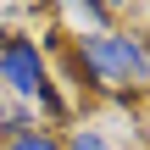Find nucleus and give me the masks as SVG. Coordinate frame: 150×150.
I'll list each match as a JSON object with an SVG mask.
<instances>
[{"instance_id": "2", "label": "nucleus", "mask_w": 150, "mask_h": 150, "mask_svg": "<svg viewBox=\"0 0 150 150\" xmlns=\"http://www.w3.org/2000/svg\"><path fill=\"white\" fill-rule=\"evenodd\" d=\"M0 83L22 106H39L45 117H67V100L50 78V56L39 50V39H28L17 28H0Z\"/></svg>"}, {"instance_id": "4", "label": "nucleus", "mask_w": 150, "mask_h": 150, "mask_svg": "<svg viewBox=\"0 0 150 150\" xmlns=\"http://www.w3.org/2000/svg\"><path fill=\"white\" fill-rule=\"evenodd\" d=\"M6 150H61V134H50V128H22L17 139H6Z\"/></svg>"}, {"instance_id": "6", "label": "nucleus", "mask_w": 150, "mask_h": 150, "mask_svg": "<svg viewBox=\"0 0 150 150\" xmlns=\"http://www.w3.org/2000/svg\"><path fill=\"white\" fill-rule=\"evenodd\" d=\"M61 150H117V145H111V139H106L100 128H83V122H78V128H72V134L61 139Z\"/></svg>"}, {"instance_id": "7", "label": "nucleus", "mask_w": 150, "mask_h": 150, "mask_svg": "<svg viewBox=\"0 0 150 150\" xmlns=\"http://www.w3.org/2000/svg\"><path fill=\"white\" fill-rule=\"evenodd\" d=\"M139 17H145V28H150V6H145V11H139ZM145 39H150V33H145Z\"/></svg>"}, {"instance_id": "1", "label": "nucleus", "mask_w": 150, "mask_h": 150, "mask_svg": "<svg viewBox=\"0 0 150 150\" xmlns=\"http://www.w3.org/2000/svg\"><path fill=\"white\" fill-rule=\"evenodd\" d=\"M67 67L95 95H145L150 89V39L134 33L128 22L100 28V33H72Z\"/></svg>"}, {"instance_id": "3", "label": "nucleus", "mask_w": 150, "mask_h": 150, "mask_svg": "<svg viewBox=\"0 0 150 150\" xmlns=\"http://www.w3.org/2000/svg\"><path fill=\"white\" fill-rule=\"evenodd\" d=\"M61 17H67V22H78V33H100V28H117V11H111V6H67Z\"/></svg>"}, {"instance_id": "5", "label": "nucleus", "mask_w": 150, "mask_h": 150, "mask_svg": "<svg viewBox=\"0 0 150 150\" xmlns=\"http://www.w3.org/2000/svg\"><path fill=\"white\" fill-rule=\"evenodd\" d=\"M33 122H39V117H33V106H22V100H17V106H6V111H0V139H17V134H22V128H33Z\"/></svg>"}]
</instances>
